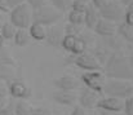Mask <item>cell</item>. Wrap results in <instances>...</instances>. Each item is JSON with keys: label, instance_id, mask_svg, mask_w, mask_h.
<instances>
[{"label": "cell", "instance_id": "obj_3", "mask_svg": "<svg viewBox=\"0 0 133 115\" xmlns=\"http://www.w3.org/2000/svg\"><path fill=\"white\" fill-rule=\"evenodd\" d=\"M9 22L16 29H29L32 22V9L25 1L9 10Z\"/></svg>", "mask_w": 133, "mask_h": 115}, {"label": "cell", "instance_id": "obj_6", "mask_svg": "<svg viewBox=\"0 0 133 115\" xmlns=\"http://www.w3.org/2000/svg\"><path fill=\"white\" fill-rule=\"evenodd\" d=\"M125 10L123 9V5L120 3H118L116 0H110L103 8H101L98 10V14L101 18L111 21V22H118V21H123Z\"/></svg>", "mask_w": 133, "mask_h": 115}, {"label": "cell", "instance_id": "obj_14", "mask_svg": "<svg viewBox=\"0 0 133 115\" xmlns=\"http://www.w3.org/2000/svg\"><path fill=\"white\" fill-rule=\"evenodd\" d=\"M53 85L58 89V91H67V92H72L74 89L78 88V81L76 79L70 75H63V76L58 78L56 80H53Z\"/></svg>", "mask_w": 133, "mask_h": 115}, {"label": "cell", "instance_id": "obj_26", "mask_svg": "<svg viewBox=\"0 0 133 115\" xmlns=\"http://www.w3.org/2000/svg\"><path fill=\"white\" fill-rule=\"evenodd\" d=\"M83 31V26L82 25H74V23H66L65 27H63V33L65 35H75V36H79Z\"/></svg>", "mask_w": 133, "mask_h": 115}, {"label": "cell", "instance_id": "obj_41", "mask_svg": "<svg viewBox=\"0 0 133 115\" xmlns=\"http://www.w3.org/2000/svg\"><path fill=\"white\" fill-rule=\"evenodd\" d=\"M127 10H129V12H133V0L127 5Z\"/></svg>", "mask_w": 133, "mask_h": 115}, {"label": "cell", "instance_id": "obj_23", "mask_svg": "<svg viewBox=\"0 0 133 115\" xmlns=\"http://www.w3.org/2000/svg\"><path fill=\"white\" fill-rule=\"evenodd\" d=\"M52 7L56 8L58 12L61 13H65V12H69L71 9V3L72 0H49Z\"/></svg>", "mask_w": 133, "mask_h": 115}, {"label": "cell", "instance_id": "obj_12", "mask_svg": "<svg viewBox=\"0 0 133 115\" xmlns=\"http://www.w3.org/2000/svg\"><path fill=\"white\" fill-rule=\"evenodd\" d=\"M98 101V96L94 91L89 89L87 87L82 88L80 96H79V106L83 109H93L96 107V104Z\"/></svg>", "mask_w": 133, "mask_h": 115}, {"label": "cell", "instance_id": "obj_47", "mask_svg": "<svg viewBox=\"0 0 133 115\" xmlns=\"http://www.w3.org/2000/svg\"><path fill=\"white\" fill-rule=\"evenodd\" d=\"M132 80H133V79H132Z\"/></svg>", "mask_w": 133, "mask_h": 115}, {"label": "cell", "instance_id": "obj_22", "mask_svg": "<svg viewBox=\"0 0 133 115\" xmlns=\"http://www.w3.org/2000/svg\"><path fill=\"white\" fill-rule=\"evenodd\" d=\"M17 29L8 21V22H4L1 26H0V35L5 40H12L14 38V34H16Z\"/></svg>", "mask_w": 133, "mask_h": 115}, {"label": "cell", "instance_id": "obj_46", "mask_svg": "<svg viewBox=\"0 0 133 115\" xmlns=\"http://www.w3.org/2000/svg\"><path fill=\"white\" fill-rule=\"evenodd\" d=\"M131 43H132V44H133V36H132V40H131Z\"/></svg>", "mask_w": 133, "mask_h": 115}, {"label": "cell", "instance_id": "obj_27", "mask_svg": "<svg viewBox=\"0 0 133 115\" xmlns=\"http://www.w3.org/2000/svg\"><path fill=\"white\" fill-rule=\"evenodd\" d=\"M0 63L3 65H12V66H16V61L14 58L10 56V53L8 52V49L5 47H1L0 48Z\"/></svg>", "mask_w": 133, "mask_h": 115}, {"label": "cell", "instance_id": "obj_39", "mask_svg": "<svg viewBox=\"0 0 133 115\" xmlns=\"http://www.w3.org/2000/svg\"><path fill=\"white\" fill-rule=\"evenodd\" d=\"M119 1H120V4H122V5L127 7V5H128V4H129V3H131L132 0H119Z\"/></svg>", "mask_w": 133, "mask_h": 115}, {"label": "cell", "instance_id": "obj_36", "mask_svg": "<svg viewBox=\"0 0 133 115\" xmlns=\"http://www.w3.org/2000/svg\"><path fill=\"white\" fill-rule=\"evenodd\" d=\"M4 96H8V85L5 81L0 80V97H4Z\"/></svg>", "mask_w": 133, "mask_h": 115}, {"label": "cell", "instance_id": "obj_18", "mask_svg": "<svg viewBox=\"0 0 133 115\" xmlns=\"http://www.w3.org/2000/svg\"><path fill=\"white\" fill-rule=\"evenodd\" d=\"M14 98L9 96L0 97V115H14Z\"/></svg>", "mask_w": 133, "mask_h": 115}, {"label": "cell", "instance_id": "obj_35", "mask_svg": "<svg viewBox=\"0 0 133 115\" xmlns=\"http://www.w3.org/2000/svg\"><path fill=\"white\" fill-rule=\"evenodd\" d=\"M4 1H5L6 7H8V8H9V10H10V9H13L14 7H17V5H19V4L25 3L26 0H4Z\"/></svg>", "mask_w": 133, "mask_h": 115}, {"label": "cell", "instance_id": "obj_7", "mask_svg": "<svg viewBox=\"0 0 133 115\" xmlns=\"http://www.w3.org/2000/svg\"><path fill=\"white\" fill-rule=\"evenodd\" d=\"M6 85H8V96H10L14 100H27L32 94L27 84L18 78L9 81Z\"/></svg>", "mask_w": 133, "mask_h": 115}, {"label": "cell", "instance_id": "obj_33", "mask_svg": "<svg viewBox=\"0 0 133 115\" xmlns=\"http://www.w3.org/2000/svg\"><path fill=\"white\" fill-rule=\"evenodd\" d=\"M123 21H124L127 25L133 26V12L125 10V13H124V17H123Z\"/></svg>", "mask_w": 133, "mask_h": 115}, {"label": "cell", "instance_id": "obj_45", "mask_svg": "<svg viewBox=\"0 0 133 115\" xmlns=\"http://www.w3.org/2000/svg\"><path fill=\"white\" fill-rule=\"evenodd\" d=\"M82 1H85V3H88V1H90V0H82Z\"/></svg>", "mask_w": 133, "mask_h": 115}, {"label": "cell", "instance_id": "obj_24", "mask_svg": "<svg viewBox=\"0 0 133 115\" xmlns=\"http://www.w3.org/2000/svg\"><path fill=\"white\" fill-rule=\"evenodd\" d=\"M85 50H87V41L82 38V36H78L75 44H74V48H72V50H71V54L79 56V54L85 53Z\"/></svg>", "mask_w": 133, "mask_h": 115}, {"label": "cell", "instance_id": "obj_20", "mask_svg": "<svg viewBox=\"0 0 133 115\" xmlns=\"http://www.w3.org/2000/svg\"><path fill=\"white\" fill-rule=\"evenodd\" d=\"M31 105L26 100H17L14 102V115H31Z\"/></svg>", "mask_w": 133, "mask_h": 115}, {"label": "cell", "instance_id": "obj_8", "mask_svg": "<svg viewBox=\"0 0 133 115\" xmlns=\"http://www.w3.org/2000/svg\"><path fill=\"white\" fill-rule=\"evenodd\" d=\"M82 81L84 85L94 91L96 93H102V87L105 83V79L101 71H87L82 75Z\"/></svg>", "mask_w": 133, "mask_h": 115}, {"label": "cell", "instance_id": "obj_9", "mask_svg": "<svg viewBox=\"0 0 133 115\" xmlns=\"http://www.w3.org/2000/svg\"><path fill=\"white\" fill-rule=\"evenodd\" d=\"M123 106L124 102L120 98H115V97H105L102 100H98L96 104V107H98L99 110H105V111H110V113H120L123 111Z\"/></svg>", "mask_w": 133, "mask_h": 115}, {"label": "cell", "instance_id": "obj_5", "mask_svg": "<svg viewBox=\"0 0 133 115\" xmlns=\"http://www.w3.org/2000/svg\"><path fill=\"white\" fill-rule=\"evenodd\" d=\"M65 62L67 65L74 63L76 65L79 69L84 70V71H102V65L99 63V61L88 53H83L79 56H70L65 60Z\"/></svg>", "mask_w": 133, "mask_h": 115}, {"label": "cell", "instance_id": "obj_42", "mask_svg": "<svg viewBox=\"0 0 133 115\" xmlns=\"http://www.w3.org/2000/svg\"><path fill=\"white\" fill-rule=\"evenodd\" d=\"M4 45H5V39L0 35V48H1V47H4Z\"/></svg>", "mask_w": 133, "mask_h": 115}, {"label": "cell", "instance_id": "obj_11", "mask_svg": "<svg viewBox=\"0 0 133 115\" xmlns=\"http://www.w3.org/2000/svg\"><path fill=\"white\" fill-rule=\"evenodd\" d=\"M93 31L97 35H99V36L110 38V36H114V34L116 33V25H115V22H111V21L99 18L98 22L96 23Z\"/></svg>", "mask_w": 133, "mask_h": 115}, {"label": "cell", "instance_id": "obj_1", "mask_svg": "<svg viewBox=\"0 0 133 115\" xmlns=\"http://www.w3.org/2000/svg\"><path fill=\"white\" fill-rule=\"evenodd\" d=\"M105 75L109 79H119V80H132L133 66L131 65L128 57L114 52L105 61V66L102 67Z\"/></svg>", "mask_w": 133, "mask_h": 115}, {"label": "cell", "instance_id": "obj_16", "mask_svg": "<svg viewBox=\"0 0 133 115\" xmlns=\"http://www.w3.org/2000/svg\"><path fill=\"white\" fill-rule=\"evenodd\" d=\"M29 33H30V36L34 40H38V41H42L45 39L46 35V26L43 23H39V22H31V25L29 26Z\"/></svg>", "mask_w": 133, "mask_h": 115}, {"label": "cell", "instance_id": "obj_21", "mask_svg": "<svg viewBox=\"0 0 133 115\" xmlns=\"http://www.w3.org/2000/svg\"><path fill=\"white\" fill-rule=\"evenodd\" d=\"M116 33L124 39V40H127V41H129V43H131L132 36H133V26L127 25V23L123 21L122 23H119V25L116 26Z\"/></svg>", "mask_w": 133, "mask_h": 115}, {"label": "cell", "instance_id": "obj_30", "mask_svg": "<svg viewBox=\"0 0 133 115\" xmlns=\"http://www.w3.org/2000/svg\"><path fill=\"white\" fill-rule=\"evenodd\" d=\"M123 110H124V114L125 115H133V94L124 100Z\"/></svg>", "mask_w": 133, "mask_h": 115}, {"label": "cell", "instance_id": "obj_32", "mask_svg": "<svg viewBox=\"0 0 133 115\" xmlns=\"http://www.w3.org/2000/svg\"><path fill=\"white\" fill-rule=\"evenodd\" d=\"M31 115H52V111L46 107H32Z\"/></svg>", "mask_w": 133, "mask_h": 115}, {"label": "cell", "instance_id": "obj_38", "mask_svg": "<svg viewBox=\"0 0 133 115\" xmlns=\"http://www.w3.org/2000/svg\"><path fill=\"white\" fill-rule=\"evenodd\" d=\"M8 12H9V8L6 7L5 1L0 0V13H8Z\"/></svg>", "mask_w": 133, "mask_h": 115}, {"label": "cell", "instance_id": "obj_40", "mask_svg": "<svg viewBox=\"0 0 133 115\" xmlns=\"http://www.w3.org/2000/svg\"><path fill=\"white\" fill-rule=\"evenodd\" d=\"M101 115H116V113H110V111H105V110H101Z\"/></svg>", "mask_w": 133, "mask_h": 115}, {"label": "cell", "instance_id": "obj_28", "mask_svg": "<svg viewBox=\"0 0 133 115\" xmlns=\"http://www.w3.org/2000/svg\"><path fill=\"white\" fill-rule=\"evenodd\" d=\"M76 38H78V36H75V35H65L63 39H62L61 47H62L66 52L71 53V50H72V48H74V44H75V41H76Z\"/></svg>", "mask_w": 133, "mask_h": 115}, {"label": "cell", "instance_id": "obj_15", "mask_svg": "<svg viewBox=\"0 0 133 115\" xmlns=\"http://www.w3.org/2000/svg\"><path fill=\"white\" fill-rule=\"evenodd\" d=\"M99 20V14H98V10L92 5V4H88L87 5V9L84 12V25L85 27L89 29V30H93L96 23L98 22Z\"/></svg>", "mask_w": 133, "mask_h": 115}, {"label": "cell", "instance_id": "obj_34", "mask_svg": "<svg viewBox=\"0 0 133 115\" xmlns=\"http://www.w3.org/2000/svg\"><path fill=\"white\" fill-rule=\"evenodd\" d=\"M109 1H110V0H92V5H93L97 10H99V9L103 8Z\"/></svg>", "mask_w": 133, "mask_h": 115}, {"label": "cell", "instance_id": "obj_19", "mask_svg": "<svg viewBox=\"0 0 133 115\" xmlns=\"http://www.w3.org/2000/svg\"><path fill=\"white\" fill-rule=\"evenodd\" d=\"M13 40H14V44L17 47H26L30 43V40H31L29 30L27 29H17Z\"/></svg>", "mask_w": 133, "mask_h": 115}, {"label": "cell", "instance_id": "obj_2", "mask_svg": "<svg viewBox=\"0 0 133 115\" xmlns=\"http://www.w3.org/2000/svg\"><path fill=\"white\" fill-rule=\"evenodd\" d=\"M102 94L109 97H115L120 100H125L133 94V84L129 80H119V79H109L103 83Z\"/></svg>", "mask_w": 133, "mask_h": 115}, {"label": "cell", "instance_id": "obj_43", "mask_svg": "<svg viewBox=\"0 0 133 115\" xmlns=\"http://www.w3.org/2000/svg\"><path fill=\"white\" fill-rule=\"evenodd\" d=\"M128 60H129V62H131V65H132V66H133V52H132V53H131V56H129V58H128Z\"/></svg>", "mask_w": 133, "mask_h": 115}, {"label": "cell", "instance_id": "obj_13", "mask_svg": "<svg viewBox=\"0 0 133 115\" xmlns=\"http://www.w3.org/2000/svg\"><path fill=\"white\" fill-rule=\"evenodd\" d=\"M52 100L58 104V105H63V106H71L76 102L78 97L75 93L67 92V91H56L52 93Z\"/></svg>", "mask_w": 133, "mask_h": 115}, {"label": "cell", "instance_id": "obj_25", "mask_svg": "<svg viewBox=\"0 0 133 115\" xmlns=\"http://www.w3.org/2000/svg\"><path fill=\"white\" fill-rule=\"evenodd\" d=\"M69 22L74 23V25H82L83 26L84 25V13L70 9V12H69Z\"/></svg>", "mask_w": 133, "mask_h": 115}, {"label": "cell", "instance_id": "obj_44", "mask_svg": "<svg viewBox=\"0 0 133 115\" xmlns=\"http://www.w3.org/2000/svg\"><path fill=\"white\" fill-rule=\"evenodd\" d=\"M0 21H3V14L0 13Z\"/></svg>", "mask_w": 133, "mask_h": 115}, {"label": "cell", "instance_id": "obj_37", "mask_svg": "<svg viewBox=\"0 0 133 115\" xmlns=\"http://www.w3.org/2000/svg\"><path fill=\"white\" fill-rule=\"evenodd\" d=\"M70 115H87V114H85V111H84V109L82 106H75L74 110H72V113Z\"/></svg>", "mask_w": 133, "mask_h": 115}, {"label": "cell", "instance_id": "obj_31", "mask_svg": "<svg viewBox=\"0 0 133 115\" xmlns=\"http://www.w3.org/2000/svg\"><path fill=\"white\" fill-rule=\"evenodd\" d=\"M26 3L30 5V8L32 10H36V9L46 5V0H26Z\"/></svg>", "mask_w": 133, "mask_h": 115}, {"label": "cell", "instance_id": "obj_29", "mask_svg": "<svg viewBox=\"0 0 133 115\" xmlns=\"http://www.w3.org/2000/svg\"><path fill=\"white\" fill-rule=\"evenodd\" d=\"M87 5H88V3H85V1H82V0H72V3H71V9H72V10H76V12L84 13L85 9H87Z\"/></svg>", "mask_w": 133, "mask_h": 115}, {"label": "cell", "instance_id": "obj_10", "mask_svg": "<svg viewBox=\"0 0 133 115\" xmlns=\"http://www.w3.org/2000/svg\"><path fill=\"white\" fill-rule=\"evenodd\" d=\"M65 36V33L63 30L57 26V25H52V26H48L46 27V35H45V41L48 45L50 47H54V48H58L61 47V43H62V39Z\"/></svg>", "mask_w": 133, "mask_h": 115}, {"label": "cell", "instance_id": "obj_17", "mask_svg": "<svg viewBox=\"0 0 133 115\" xmlns=\"http://www.w3.org/2000/svg\"><path fill=\"white\" fill-rule=\"evenodd\" d=\"M14 79H17L16 66L0 63V80H3V81H5L8 84L9 81H12Z\"/></svg>", "mask_w": 133, "mask_h": 115}, {"label": "cell", "instance_id": "obj_4", "mask_svg": "<svg viewBox=\"0 0 133 115\" xmlns=\"http://www.w3.org/2000/svg\"><path fill=\"white\" fill-rule=\"evenodd\" d=\"M62 17V13L58 12L56 8L52 5H44L36 10H32V22H39L43 23L46 27L56 25Z\"/></svg>", "mask_w": 133, "mask_h": 115}]
</instances>
